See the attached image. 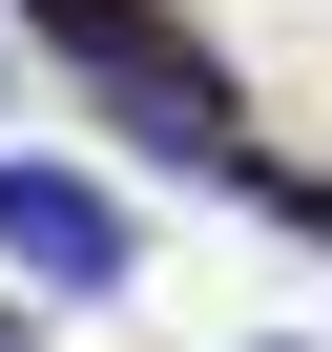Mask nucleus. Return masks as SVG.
I'll return each mask as SVG.
<instances>
[{"mask_svg": "<svg viewBox=\"0 0 332 352\" xmlns=\"http://www.w3.org/2000/svg\"><path fill=\"white\" fill-rule=\"evenodd\" d=\"M0 270L21 290H125V208L83 187V166H21L0 145Z\"/></svg>", "mask_w": 332, "mask_h": 352, "instance_id": "2", "label": "nucleus"}, {"mask_svg": "<svg viewBox=\"0 0 332 352\" xmlns=\"http://www.w3.org/2000/svg\"><path fill=\"white\" fill-rule=\"evenodd\" d=\"M249 187H270V228H311V249H332V166H249Z\"/></svg>", "mask_w": 332, "mask_h": 352, "instance_id": "3", "label": "nucleus"}, {"mask_svg": "<svg viewBox=\"0 0 332 352\" xmlns=\"http://www.w3.org/2000/svg\"><path fill=\"white\" fill-rule=\"evenodd\" d=\"M21 42H63L145 145H187V166H249V124H229V63L166 21V0H21Z\"/></svg>", "mask_w": 332, "mask_h": 352, "instance_id": "1", "label": "nucleus"}]
</instances>
